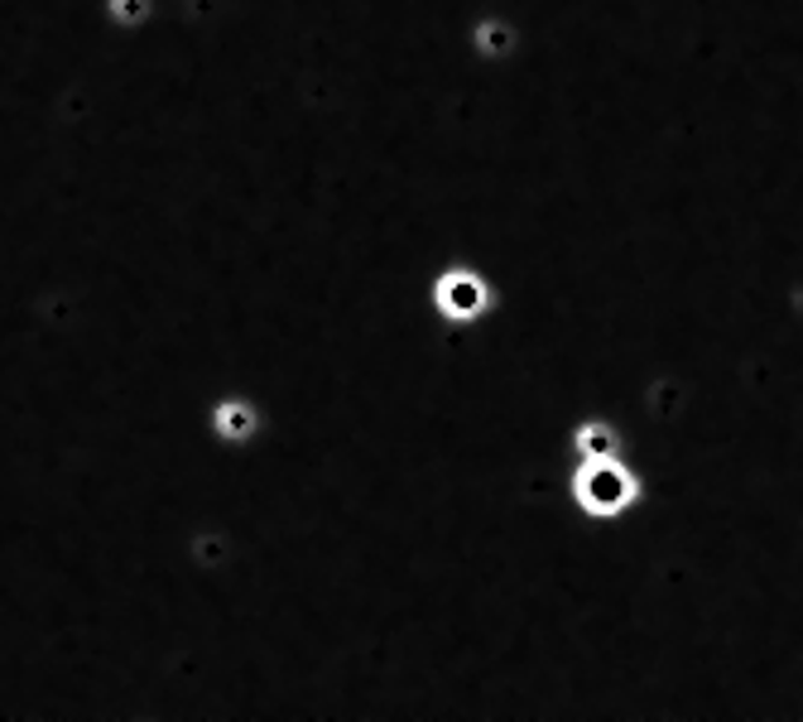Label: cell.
Returning a JSON list of instances; mask_svg holds the SVG:
<instances>
[{
	"mask_svg": "<svg viewBox=\"0 0 803 722\" xmlns=\"http://www.w3.org/2000/svg\"><path fill=\"white\" fill-rule=\"evenodd\" d=\"M573 497L588 505L592 515H616V511H625V505L640 497V487H635V477L625 472L616 458L592 453L588 462H582V472L573 477Z\"/></svg>",
	"mask_w": 803,
	"mask_h": 722,
	"instance_id": "cell-1",
	"label": "cell"
},
{
	"mask_svg": "<svg viewBox=\"0 0 803 722\" xmlns=\"http://www.w3.org/2000/svg\"><path fill=\"white\" fill-rule=\"evenodd\" d=\"M438 309L452 318H472L486 309V284H481L472 270H452L438 280Z\"/></svg>",
	"mask_w": 803,
	"mask_h": 722,
	"instance_id": "cell-2",
	"label": "cell"
}]
</instances>
